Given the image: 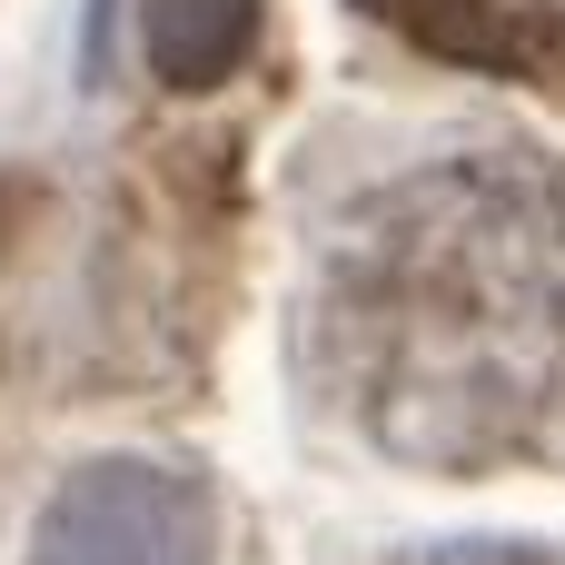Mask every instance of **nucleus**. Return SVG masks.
I'll list each match as a JSON object with an SVG mask.
<instances>
[{
    "instance_id": "obj_1",
    "label": "nucleus",
    "mask_w": 565,
    "mask_h": 565,
    "mask_svg": "<svg viewBox=\"0 0 565 565\" xmlns=\"http://www.w3.org/2000/svg\"><path fill=\"white\" fill-rule=\"evenodd\" d=\"M318 367L407 467H507L565 407V189L536 159H427L348 209Z\"/></svg>"
},
{
    "instance_id": "obj_2",
    "label": "nucleus",
    "mask_w": 565,
    "mask_h": 565,
    "mask_svg": "<svg viewBox=\"0 0 565 565\" xmlns=\"http://www.w3.org/2000/svg\"><path fill=\"white\" fill-rule=\"evenodd\" d=\"M30 565H218V526L199 477L159 457H99L40 507Z\"/></svg>"
},
{
    "instance_id": "obj_3",
    "label": "nucleus",
    "mask_w": 565,
    "mask_h": 565,
    "mask_svg": "<svg viewBox=\"0 0 565 565\" xmlns=\"http://www.w3.org/2000/svg\"><path fill=\"white\" fill-rule=\"evenodd\" d=\"M258 0H139V50L169 89H218L248 60Z\"/></svg>"
},
{
    "instance_id": "obj_4",
    "label": "nucleus",
    "mask_w": 565,
    "mask_h": 565,
    "mask_svg": "<svg viewBox=\"0 0 565 565\" xmlns=\"http://www.w3.org/2000/svg\"><path fill=\"white\" fill-rule=\"evenodd\" d=\"M447 565H556V556H447Z\"/></svg>"
}]
</instances>
